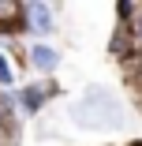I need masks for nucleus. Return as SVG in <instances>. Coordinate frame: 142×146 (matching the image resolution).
<instances>
[{
    "label": "nucleus",
    "mask_w": 142,
    "mask_h": 146,
    "mask_svg": "<svg viewBox=\"0 0 142 146\" xmlns=\"http://www.w3.org/2000/svg\"><path fill=\"white\" fill-rule=\"evenodd\" d=\"M30 60H34V68H38V71H52V68H56V52H52V49H45V45H38V49L30 52Z\"/></svg>",
    "instance_id": "1"
},
{
    "label": "nucleus",
    "mask_w": 142,
    "mask_h": 146,
    "mask_svg": "<svg viewBox=\"0 0 142 146\" xmlns=\"http://www.w3.org/2000/svg\"><path fill=\"white\" fill-rule=\"evenodd\" d=\"M30 15H34V30H49V11H45L41 4H34Z\"/></svg>",
    "instance_id": "2"
},
{
    "label": "nucleus",
    "mask_w": 142,
    "mask_h": 146,
    "mask_svg": "<svg viewBox=\"0 0 142 146\" xmlns=\"http://www.w3.org/2000/svg\"><path fill=\"white\" fill-rule=\"evenodd\" d=\"M0 79H4V82L11 79V71H8V64H4V60H0Z\"/></svg>",
    "instance_id": "3"
},
{
    "label": "nucleus",
    "mask_w": 142,
    "mask_h": 146,
    "mask_svg": "<svg viewBox=\"0 0 142 146\" xmlns=\"http://www.w3.org/2000/svg\"><path fill=\"white\" fill-rule=\"evenodd\" d=\"M138 34H142V23H138Z\"/></svg>",
    "instance_id": "4"
}]
</instances>
